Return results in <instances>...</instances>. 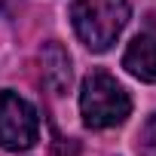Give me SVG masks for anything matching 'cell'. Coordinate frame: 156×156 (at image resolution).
<instances>
[{"instance_id":"8992f818","label":"cell","mask_w":156,"mask_h":156,"mask_svg":"<svg viewBox=\"0 0 156 156\" xmlns=\"http://www.w3.org/2000/svg\"><path fill=\"white\" fill-rule=\"evenodd\" d=\"M138 153L141 156H156V113L147 116V122L138 132Z\"/></svg>"},{"instance_id":"3957f363","label":"cell","mask_w":156,"mask_h":156,"mask_svg":"<svg viewBox=\"0 0 156 156\" xmlns=\"http://www.w3.org/2000/svg\"><path fill=\"white\" fill-rule=\"evenodd\" d=\"M40 138V119L31 101H25L19 92L3 89L0 92V147L22 153L31 150Z\"/></svg>"},{"instance_id":"277c9868","label":"cell","mask_w":156,"mask_h":156,"mask_svg":"<svg viewBox=\"0 0 156 156\" xmlns=\"http://www.w3.org/2000/svg\"><path fill=\"white\" fill-rule=\"evenodd\" d=\"M122 67L144 83H156V16H150L144 31L129 43L122 55Z\"/></svg>"},{"instance_id":"5b68a950","label":"cell","mask_w":156,"mask_h":156,"mask_svg":"<svg viewBox=\"0 0 156 156\" xmlns=\"http://www.w3.org/2000/svg\"><path fill=\"white\" fill-rule=\"evenodd\" d=\"M40 73H43V83L55 95H64L67 92L73 70H70V55L64 52V46L58 40L43 43V49H40Z\"/></svg>"},{"instance_id":"6da1fadb","label":"cell","mask_w":156,"mask_h":156,"mask_svg":"<svg viewBox=\"0 0 156 156\" xmlns=\"http://www.w3.org/2000/svg\"><path fill=\"white\" fill-rule=\"evenodd\" d=\"M70 22L86 49L107 52L129 25V0H70Z\"/></svg>"},{"instance_id":"7a4b0ae2","label":"cell","mask_w":156,"mask_h":156,"mask_svg":"<svg viewBox=\"0 0 156 156\" xmlns=\"http://www.w3.org/2000/svg\"><path fill=\"white\" fill-rule=\"evenodd\" d=\"M80 113L89 129H113L132 113L129 92L107 70H92L80 89Z\"/></svg>"}]
</instances>
